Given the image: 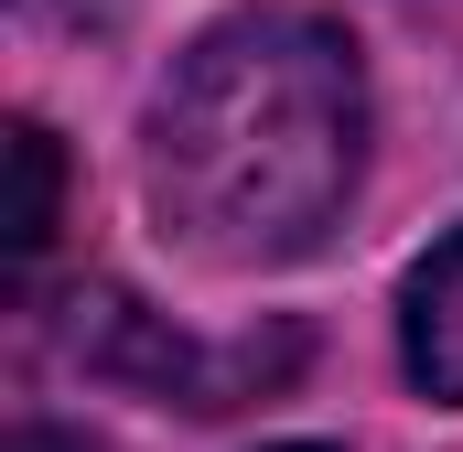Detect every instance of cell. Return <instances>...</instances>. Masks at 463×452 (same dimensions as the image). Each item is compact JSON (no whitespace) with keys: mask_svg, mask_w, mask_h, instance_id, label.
Segmentation results:
<instances>
[{"mask_svg":"<svg viewBox=\"0 0 463 452\" xmlns=\"http://www.w3.org/2000/svg\"><path fill=\"white\" fill-rule=\"evenodd\" d=\"M355 151H366L355 43L313 11H237L151 98V205L194 259L269 269L345 216Z\"/></svg>","mask_w":463,"mask_h":452,"instance_id":"obj_1","label":"cell"},{"mask_svg":"<svg viewBox=\"0 0 463 452\" xmlns=\"http://www.w3.org/2000/svg\"><path fill=\"white\" fill-rule=\"evenodd\" d=\"M399 355H410V377L463 410V226L410 269V291H399Z\"/></svg>","mask_w":463,"mask_h":452,"instance_id":"obj_2","label":"cell"},{"mask_svg":"<svg viewBox=\"0 0 463 452\" xmlns=\"http://www.w3.org/2000/svg\"><path fill=\"white\" fill-rule=\"evenodd\" d=\"M0 162H11V216H0V226H11V269H33L43 237H54V194H65L43 118H11V129H0Z\"/></svg>","mask_w":463,"mask_h":452,"instance_id":"obj_3","label":"cell"},{"mask_svg":"<svg viewBox=\"0 0 463 452\" xmlns=\"http://www.w3.org/2000/svg\"><path fill=\"white\" fill-rule=\"evenodd\" d=\"M0 452H98V442H87V431H43V420H33V431H11Z\"/></svg>","mask_w":463,"mask_h":452,"instance_id":"obj_4","label":"cell"},{"mask_svg":"<svg viewBox=\"0 0 463 452\" xmlns=\"http://www.w3.org/2000/svg\"><path fill=\"white\" fill-rule=\"evenodd\" d=\"M280 452H324V442H280Z\"/></svg>","mask_w":463,"mask_h":452,"instance_id":"obj_5","label":"cell"}]
</instances>
